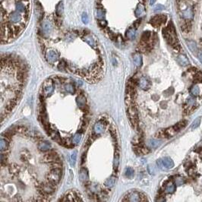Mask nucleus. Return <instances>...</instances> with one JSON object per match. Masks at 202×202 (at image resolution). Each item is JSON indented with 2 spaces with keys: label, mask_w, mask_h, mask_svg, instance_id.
I'll list each match as a JSON object with an SVG mask.
<instances>
[{
  "label": "nucleus",
  "mask_w": 202,
  "mask_h": 202,
  "mask_svg": "<svg viewBox=\"0 0 202 202\" xmlns=\"http://www.w3.org/2000/svg\"><path fill=\"white\" fill-rule=\"evenodd\" d=\"M167 21V16L165 15H157L152 18L150 22L154 27L160 26L161 24H164Z\"/></svg>",
  "instance_id": "obj_5"
},
{
  "label": "nucleus",
  "mask_w": 202,
  "mask_h": 202,
  "mask_svg": "<svg viewBox=\"0 0 202 202\" xmlns=\"http://www.w3.org/2000/svg\"><path fill=\"white\" fill-rule=\"evenodd\" d=\"M76 159H77V152L76 151H74L70 155V164L71 166L72 167H75V163H76Z\"/></svg>",
  "instance_id": "obj_32"
},
{
  "label": "nucleus",
  "mask_w": 202,
  "mask_h": 202,
  "mask_svg": "<svg viewBox=\"0 0 202 202\" xmlns=\"http://www.w3.org/2000/svg\"><path fill=\"white\" fill-rule=\"evenodd\" d=\"M15 8H16V10L18 12H24L25 10V5L21 2H16L15 4Z\"/></svg>",
  "instance_id": "obj_34"
},
{
  "label": "nucleus",
  "mask_w": 202,
  "mask_h": 202,
  "mask_svg": "<svg viewBox=\"0 0 202 202\" xmlns=\"http://www.w3.org/2000/svg\"><path fill=\"white\" fill-rule=\"evenodd\" d=\"M161 144L160 141L156 140V139H150L148 141V145L150 148H157Z\"/></svg>",
  "instance_id": "obj_21"
},
{
  "label": "nucleus",
  "mask_w": 202,
  "mask_h": 202,
  "mask_svg": "<svg viewBox=\"0 0 202 202\" xmlns=\"http://www.w3.org/2000/svg\"><path fill=\"white\" fill-rule=\"evenodd\" d=\"M175 190H176V186H175V185L173 184V182H169V183H168V184L167 185L166 189H165V191H166L167 193H173V192H175Z\"/></svg>",
  "instance_id": "obj_27"
},
{
  "label": "nucleus",
  "mask_w": 202,
  "mask_h": 202,
  "mask_svg": "<svg viewBox=\"0 0 202 202\" xmlns=\"http://www.w3.org/2000/svg\"><path fill=\"white\" fill-rule=\"evenodd\" d=\"M62 174V170L61 168H53L50 173H49L46 175V179L49 182L56 185L61 179Z\"/></svg>",
  "instance_id": "obj_1"
},
{
  "label": "nucleus",
  "mask_w": 202,
  "mask_h": 202,
  "mask_svg": "<svg viewBox=\"0 0 202 202\" xmlns=\"http://www.w3.org/2000/svg\"><path fill=\"white\" fill-rule=\"evenodd\" d=\"M9 146V142L6 139V138H3V136H2L1 138V141H0V148H1V151L5 150L8 149Z\"/></svg>",
  "instance_id": "obj_19"
},
{
  "label": "nucleus",
  "mask_w": 202,
  "mask_h": 202,
  "mask_svg": "<svg viewBox=\"0 0 202 202\" xmlns=\"http://www.w3.org/2000/svg\"><path fill=\"white\" fill-rule=\"evenodd\" d=\"M65 89L67 92L70 93V94H74L75 92V89L74 88V86L71 84H67L65 85Z\"/></svg>",
  "instance_id": "obj_38"
},
{
  "label": "nucleus",
  "mask_w": 202,
  "mask_h": 202,
  "mask_svg": "<svg viewBox=\"0 0 202 202\" xmlns=\"http://www.w3.org/2000/svg\"><path fill=\"white\" fill-rule=\"evenodd\" d=\"M115 181H116V178L115 176H111L109 179L106 180L104 185H105V186L108 187V188H112V187L114 186Z\"/></svg>",
  "instance_id": "obj_23"
},
{
  "label": "nucleus",
  "mask_w": 202,
  "mask_h": 202,
  "mask_svg": "<svg viewBox=\"0 0 202 202\" xmlns=\"http://www.w3.org/2000/svg\"><path fill=\"white\" fill-rule=\"evenodd\" d=\"M80 179L81 181L85 182L88 179V172L84 168H82L80 171Z\"/></svg>",
  "instance_id": "obj_24"
},
{
  "label": "nucleus",
  "mask_w": 202,
  "mask_h": 202,
  "mask_svg": "<svg viewBox=\"0 0 202 202\" xmlns=\"http://www.w3.org/2000/svg\"><path fill=\"white\" fill-rule=\"evenodd\" d=\"M186 123H187L186 121H182V122L177 123L176 125H175L173 126V128L176 130V132H179V131H181L182 128H184L186 126V125H187Z\"/></svg>",
  "instance_id": "obj_26"
},
{
  "label": "nucleus",
  "mask_w": 202,
  "mask_h": 202,
  "mask_svg": "<svg viewBox=\"0 0 202 202\" xmlns=\"http://www.w3.org/2000/svg\"><path fill=\"white\" fill-rule=\"evenodd\" d=\"M128 117L130 119L131 123L135 128L138 125V110L134 104L128 107Z\"/></svg>",
  "instance_id": "obj_3"
},
{
  "label": "nucleus",
  "mask_w": 202,
  "mask_h": 202,
  "mask_svg": "<svg viewBox=\"0 0 202 202\" xmlns=\"http://www.w3.org/2000/svg\"><path fill=\"white\" fill-rule=\"evenodd\" d=\"M125 36L128 40H134L136 36V27H130L125 33Z\"/></svg>",
  "instance_id": "obj_17"
},
{
  "label": "nucleus",
  "mask_w": 202,
  "mask_h": 202,
  "mask_svg": "<svg viewBox=\"0 0 202 202\" xmlns=\"http://www.w3.org/2000/svg\"><path fill=\"white\" fill-rule=\"evenodd\" d=\"M56 11V15H57L58 16H61L63 14V11H64V5H63V2H60L57 5Z\"/></svg>",
  "instance_id": "obj_28"
},
{
  "label": "nucleus",
  "mask_w": 202,
  "mask_h": 202,
  "mask_svg": "<svg viewBox=\"0 0 202 202\" xmlns=\"http://www.w3.org/2000/svg\"><path fill=\"white\" fill-rule=\"evenodd\" d=\"M191 93L194 96H198L200 94V88L198 87V85H194L193 87L191 89Z\"/></svg>",
  "instance_id": "obj_37"
},
{
  "label": "nucleus",
  "mask_w": 202,
  "mask_h": 202,
  "mask_svg": "<svg viewBox=\"0 0 202 202\" xmlns=\"http://www.w3.org/2000/svg\"><path fill=\"white\" fill-rule=\"evenodd\" d=\"M163 9H164L163 5H156V6L154 7V11L157 12V11H163Z\"/></svg>",
  "instance_id": "obj_47"
},
{
  "label": "nucleus",
  "mask_w": 202,
  "mask_h": 202,
  "mask_svg": "<svg viewBox=\"0 0 202 202\" xmlns=\"http://www.w3.org/2000/svg\"><path fill=\"white\" fill-rule=\"evenodd\" d=\"M187 46L189 48V50L192 52V53H195L197 52V46L196 44L192 41V40H188L187 41Z\"/></svg>",
  "instance_id": "obj_29"
},
{
  "label": "nucleus",
  "mask_w": 202,
  "mask_h": 202,
  "mask_svg": "<svg viewBox=\"0 0 202 202\" xmlns=\"http://www.w3.org/2000/svg\"><path fill=\"white\" fill-rule=\"evenodd\" d=\"M156 1H157V0H150V5H154V4L156 2Z\"/></svg>",
  "instance_id": "obj_52"
},
{
  "label": "nucleus",
  "mask_w": 202,
  "mask_h": 202,
  "mask_svg": "<svg viewBox=\"0 0 202 202\" xmlns=\"http://www.w3.org/2000/svg\"><path fill=\"white\" fill-rule=\"evenodd\" d=\"M81 140V133H77L76 134H75L74 138H73V142L75 144H78Z\"/></svg>",
  "instance_id": "obj_43"
},
{
  "label": "nucleus",
  "mask_w": 202,
  "mask_h": 202,
  "mask_svg": "<svg viewBox=\"0 0 202 202\" xmlns=\"http://www.w3.org/2000/svg\"><path fill=\"white\" fill-rule=\"evenodd\" d=\"M198 59H199L200 62L202 63V51L198 53Z\"/></svg>",
  "instance_id": "obj_51"
},
{
  "label": "nucleus",
  "mask_w": 202,
  "mask_h": 202,
  "mask_svg": "<svg viewBox=\"0 0 202 202\" xmlns=\"http://www.w3.org/2000/svg\"><path fill=\"white\" fill-rule=\"evenodd\" d=\"M182 17L185 19H187V20H192L194 17V12L192 9L190 7V8H187V9L184 10L182 14H181Z\"/></svg>",
  "instance_id": "obj_9"
},
{
  "label": "nucleus",
  "mask_w": 202,
  "mask_h": 202,
  "mask_svg": "<svg viewBox=\"0 0 202 202\" xmlns=\"http://www.w3.org/2000/svg\"><path fill=\"white\" fill-rule=\"evenodd\" d=\"M119 156L117 154H115V157H114V169H118V167H119Z\"/></svg>",
  "instance_id": "obj_42"
},
{
  "label": "nucleus",
  "mask_w": 202,
  "mask_h": 202,
  "mask_svg": "<svg viewBox=\"0 0 202 202\" xmlns=\"http://www.w3.org/2000/svg\"><path fill=\"white\" fill-rule=\"evenodd\" d=\"M138 84H139V85H140L141 89H143V90H148V89H149L150 87V81L148 79V78H144V77H142V78H141L140 81H139V82H138Z\"/></svg>",
  "instance_id": "obj_14"
},
{
  "label": "nucleus",
  "mask_w": 202,
  "mask_h": 202,
  "mask_svg": "<svg viewBox=\"0 0 202 202\" xmlns=\"http://www.w3.org/2000/svg\"><path fill=\"white\" fill-rule=\"evenodd\" d=\"M201 124V118L200 117H198L196 119L194 120V122L192 124V129H195L197 128Z\"/></svg>",
  "instance_id": "obj_39"
},
{
  "label": "nucleus",
  "mask_w": 202,
  "mask_h": 202,
  "mask_svg": "<svg viewBox=\"0 0 202 202\" xmlns=\"http://www.w3.org/2000/svg\"><path fill=\"white\" fill-rule=\"evenodd\" d=\"M148 172H149L150 174H155V173H156V169H155V167H154V166H152V165H149L148 167Z\"/></svg>",
  "instance_id": "obj_48"
},
{
  "label": "nucleus",
  "mask_w": 202,
  "mask_h": 202,
  "mask_svg": "<svg viewBox=\"0 0 202 202\" xmlns=\"http://www.w3.org/2000/svg\"><path fill=\"white\" fill-rule=\"evenodd\" d=\"M54 82L52 79L49 78V79L46 80L44 81V84H43V94L46 96V97H50L53 94V91H54Z\"/></svg>",
  "instance_id": "obj_2"
},
{
  "label": "nucleus",
  "mask_w": 202,
  "mask_h": 202,
  "mask_svg": "<svg viewBox=\"0 0 202 202\" xmlns=\"http://www.w3.org/2000/svg\"><path fill=\"white\" fill-rule=\"evenodd\" d=\"M133 60H134V64L137 65V66H141L142 65V57L140 54L137 53V54H134V56H133Z\"/></svg>",
  "instance_id": "obj_25"
},
{
  "label": "nucleus",
  "mask_w": 202,
  "mask_h": 202,
  "mask_svg": "<svg viewBox=\"0 0 202 202\" xmlns=\"http://www.w3.org/2000/svg\"><path fill=\"white\" fill-rule=\"evenodd\" d=\"M81 20H82V22L84 23V24H85V25H87L88 23V15H87V13H83L82 14V16H81Z\"/></svg>",
  "instance_id": "obj_45"
},
{
  "label": "nucleus",
  "mask_w": 202,
  "mask_h": 202,
  "mask_svg": "<svg viewBox=\"0 0 202 202\" xmlns=\"http://www.w3.org/2000/svg\"><path fill=\"white\" fill-rule=\"evenodd\" d=\"M56 186V185H53L48 182V183H46V184L40 185V188L46 194H51L55 192V187Z\"/></svg>",
  "instance_id": "obj_6"
},
{
  "label": "nucleus",
  "mask_w": 202,
  "mask_h": 202,
  "mask_svg": "<svg viewBox=\"0 0 202 202\" xmlns=\"http://www.w3.org/2000/svg\"><path fill=\"white\" fill-rule=\"evenodd\" d=\"M106 124L103 123V122H99V123H97L94 126V134H101L102 132H103L104 130V125Z\"/></svg>",
  "instance_id": "obj_12"
},
{
  "label": "nucleus",
  "mask_w": 202,
  "mask_h": 202,
  "mask_svg": "<svg viewBox=\"0 0 202 202\" xmlns=\"http://www.w3.org/2000/svg\"><path fill=\"white\" fill-rule=\"evenodd\" d=\"M76 101H77V104H78V106L81 107V108L85 106V104H86V98H85V97H84L83 94H80L79 96L77 97Z\"/></svg>",
  "instance_id": "obj_20"
},
{
  "label": "nucleus",
  "mask_w": 202,
  "mask_h": 202,
  "mask_svg": "<svg viewBox=\"0 0 202 202\" xmlns=\"http://www.w3.org/2000/svg\"><path fill=\"white\" fill-rule=\"evenodd\" d=\"M150 36H151V33L150 31H144L141 36V41L144 43L147 42L150 38Z\"/></svg>",
  "instance_id": "obj_33"
},
{
  "label": "nucleus",
  "mask_w": 202,
  "mask_h": 202,
  "mask_svg": "<svg viewBox=\"0 0 202 202\" xmlns=\"http://www.w3.org/2000/svg\"><path fill=\"white\" fill-rule=\"evenodd\" d=\"M125 175L128 179H132L134 177V170L131 167H127L125 170Z\"/></svg>",
  "instance_id": "obj_31"
},
{
  "label": "nucleus",
  "mask_w": 202,
  "mask_h": 202,
  "mask_svg": "<svg viewBox=\"0 0 202 202\" xmlns=\"http://www.w3.org/2000/svg\"><path fill=\"white\" fill-rule=\"evenodd\" d=\"M125 201H141V193L137 192H132L127 195V199Z\"/></svg>",
  "instance_id": "obj_7"
},
{
  "label": "nucleus",
  "mask_w": 202,
  "mask_h": 202,
  "mask_svg": "<svg viewBox=\"0 0 202 202\" xmlns=\"http://www.w3.org/2000/svg\"><path fill=\"white\" fill-rule=\"evenodd\" d=\"M100 25L102 27H105L106 26L107 23H106V21L105 20L103 19V20H101V21H100Z\"/></svg>",
  "instance_id": "obj_50"
},
{
  "label": "nucleus",
  "mask_w": 202,
  "mask_h": 202,
  "mask_svg": "<svg viewBox=\"0 0 202 202\" xmlns=\"http://www.w3.org/2000/svg\"><path fill=\"white\" fill-rule=\"evenodd\" d=\"M19 171H20V167L15 164H13L9 167V172L12 174H17L19 173Z\"/></svg>",
  "instance_id": "obj_35"
},
{
  "label": "nucleus",
  "mask_w": 202,
  "mask_h": 202,
  "mask_svg": "<svg viewBox=\"0 0 202 202\" xmlns=\"http://www.w3.org/2000/svg\"><path fill=\"white\" fill-rule=\"evenodd\" d=\"M17 100L13 99L9 100V102L7 103V104L5 106V109L8 113H11V111H13V109H15V107L17 105Z\"/></svg>",
  "instance_id": "obj_16"
},
{
  "label": "nucleus",
  "mask_w": 202,
  "mask_h": 202,
  "mask_svg": "<svg viewBox=\"0 0 202 202\" xmlns=\"http://www.w3.org/2000/svg\"><path fill=\"white\" fill-rule=\"evenodd\" d=\"M66 67H67V63H66V62H65L63 60H62V61L59 64V65H58L59 69L61 71H63V69H66Z\"/></svg>",
  "instance_id": "obj_44"
},
{
  "label": "nucleus",
  "mask_w": 202,
  "mask_h": 202,
  "mask_svg": "<svg viewBox=\"0 0 202 202\" xmlns=\"http://www.w3.org/2000/svg\"><path fill=\"white\" fill-rule=\"evenodd\" d=\"M161 162L163 165V167H165L166 169H172L173 167H174V163L172 160V159L169 157H164V158L161 159Z\"/></svg>",
  "instance_id": "obj_11"
},
{
  "label": "nucleus",
  "mask_w": 202,
  "mask_h": 202,
  "mask_svg": "<svg viewBox=\"0 0 202 202\" xmlns=\"http://www.w3.org/2000/svg\"><path fill=\"white\" fill-rule=\"evenodd\" d=\"M187 103L188 106H194L195 103V100L194 99L193 97H188V100H187Z\"/></svg>",
  "instance_id": "obj_46"
},
{
  "label": "nucleus",
  "mask_w": 202,
  "mask_h": 202,
  "mask_svg": "<svg viewBox=\"0 0 202 202\" xmlns=\"http://www.w3.org/2000/svg\"><path fill=\"white\" fill-rule=\"evenodd\" d=\"M37 148L41 151H47L51 148V144L47 141H40L37 144Z\"/></svg>",
  "instance_id": "obj_13"
},
{
  "label": "nucleus",
  "mask_w": 202,
  "mask_h": 202,
  "mask_svg": "<svg viewBox=\"0 0 202 202\" xmlns=\"http://www.w3.org/2000/svg\"><path fill=\"white\" fill-rule=\"evenodd\" d=\"M58 59H59V55L54 50H50L46 54L47 62L50 64H53L54 62H56L58 60Z\"/></svg>",
  "instance_id": "obj_8"
},
{
  "label": "nucleus",
  "mask_w": 202,
  "mask_h": 202,
  "mask_svg": "<svg viewBox=\"0 0 202 202\" xmlns=\"http://www.w3.org/2000/svg\"><path fill=\"white\" fill-rule=\"evenodd\" d=\"M177 60L182 66H186L189 64V61H188V58L184 55H179L177 57Z\"/></svg>",
  "instance_id": "obj_18"
},
{
  "label": "nucleus",
  "mask_w": 202,
  "mask_h": 202,
  "mask_svg": "<svg viewBox=\"0 0 202 202\" xmlns=\"http://www.w3.org/2000/svg\"><path fill=\"white\" fill-rule=\"evenodd\" d=\"M144 6L142 4H138L136 9H135V11H134L135 16L139 18L144 14Z\"/></svg>",
  "instance_id": "obj_22"
},
{
  "label": "nucleus",
  "mask_w": 202,
  "mask_h": 202,
  "mask_svg": "<svg viewBox=\"0 0 202 202\" xmlns=\"http://www.w3.org/2000/svg\"><path fill=\"white\" fill-rule=\"evenodd\" d=\"M9 21L11 23H18L21 20V15L20 12L18 11H14L9 15Z\"/></svg>",
  "instance_id": "obj_10"
},
{
  "label": "nucleus",
  "mask_w": 202,
  "mask_h": 202,
  "mask_svg": "<svg viewBox=\"0 0 202 202\" xmlns=\"http://www.w3.org/2000/svg\"><path fill=\"white\" fill-rule=\"evenodd\" d=\"M43 30L45 34H49L53 30V25L49 21H45L43 23Z\"/></svg>",
  "instance_id": "obj_15"
},
{
  "label": "nucleus",
  "mask_w": 202,
  "mask_h": 202,
  "mask_svg": "<svg viewBox=\"0 0 202 202\" xmlns=\"http://www.w3.org/2000/svg\"><path fill=\"white\" fill-rule=\"evenodd\" d=\"M44 162L46 163H53V162H59V157L58 154L55 152H50L45 154L44 157Z\"/></svg>",
  "instance_id": "obj_4"
},
{
  "label": "nucleus",
  "mask_w": 202,
  "mask_h": 202,
  "mask_svg": "<svg viewBox=\"0 0 202 202\" xmlns=\"http://www.w3.org/2000/svg\"><path fill=\"white\" fill-rule=\"evenodd\" d=\"M84 40L88 43L90 46H91L92 47H94L95 45H96V43H95V40H94V38L90 36H84Z\"/></svg>",
  "instance_id": "obj_30"
},
{
  "label": "nucleus",
  "mask_w": 202,
  "mask_h": 202,
  "mask_svg": "<svg viewBox=\"0 0 202 202\" xmlns=\"http://www.w3.org/2000/svg\"><path fill=\"white\" fill-rule=\"evenodd\" d=\"M97 17L100 20H103L105 18V11L103 9H98L97 11Z\"/></svg>",
  "instance_id": "obj_40"
},
{
  "label": "nucleus",
  "mask_w": 202,
  "mask_h": 202,
  "mask_svg": "<svg viewBox=\"0 0 202 202\" xmlns=\"http://www.w3.org/2000/svg\"><path fill=\"white\" fill-rule=\"evenodd\" d=\"M175 182H176V185H177L178 186H180V185H183L185 183L184 178H182V177H176V179H175Z\"/></svg>",
  "instance_id": "obj_41"
},
{
  "label": "nucleus",
  "mask_w": 202,
  "mask_h": 202,
  "mask_svg": "<svg viewBox=\"0 0 202 202\" xmlns=\"http://www.w3.org/2000/svg\"><path fill=\"white\" fill-rule=\"evenodd\" d=\"M176 132H177L173 128V127H172V128H169L167 129V130L165 131V134H166V136L173 137V136L175 135V134H176Z\"/></svg>",
  "instance_id": "obj_36"
},
{
  "label": "nucleus",
  "mask_w": 202,
  "mask_h": 202,
  "mask_svg": "<svg viewBox=\"0 0 202 202\" xmlns=\"http://www.w3.org/2000/svg\"><path fill=\"white\" fill-rule=\"evenodd\" d=\"M195 79L197 80V81H201L202 80V73H198V75H196V76H195Z\"/></svg>",
  "instance_id": "obj_49"
}]
</instances>
